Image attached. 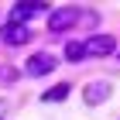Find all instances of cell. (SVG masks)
I'll return each mask as SVG.
<instances>
[{"label":"cell","instance_id":"obj_1","mask_svg":"<svg viewBox=\"0 0 120 120\" xmlns=\"http://www.w3.org/2000/svg\"><path fill=\"white\" fill-rule=\"evenodd\" d=\"M82 21L93 24L96 14L86 10V7H58V10L48 14V31H69V28H75V24H82Z\"/></svg>","mask_w":120,"mask_h":120},{"label":"cell","instance_id":"obj_2","mask_svg":"<svg viewBox=\"0 0 120 120\" xmlns=\"http://www.w3.org/2000/svg\"><path fill=\"white\" fill-rule=\"evenodd\" d=\"M41 10H48V4L45 0H28V4H14L10 7V24H24L28 17H34V14H41Z\"/></svg>","mask_w":120,"mask_h":120},{"label":"cell","instance_id":"obj_3","mask_svg":"<svg viewBox=\"0 0 120 120\" xmlns=\"http://www.w3.org/2000/svg\"><path fill=\"white\" fill-rule=\"evenodd\" d=\"M82 48H86V58H100V55H113V48H117V38H110V34H96V38H89V41H82Z\"/></svg>","mask_w":120,"mask_h":120},{"label":"cell","instance_id":"obj_4","mask_svg":"<svg viewBox=\"0 0 120 120\" xmlns=\"http://www.w3.org/2000/svg\"><path fill=\"white\" fill-rule=\"evenodd\" d=\"M0 41L4 45H28L31 41V31H28V24H4L0 28Z\"/></svg>","mask_w":120,"mask_h":120},{"label":"cell","instance_id":"obj_5","mask_svg":"<svg viewBox=\"0 0 120 120\" xmlns=\"http://www.w3.org/2000/svg\"><path fill=\"white\" fill-rule=\"evenodd\" d=\"M52 69H55V55H45V52H34L24 62V72L28 75H48Z\"/></svg>","mask_w":120,"mask_h":120},{"label":"cell","instance_id":"obj_6","mask_svg":"<svg viewBox=\"0 0 120 120\" xmlns=\"http://www.w3.org/2000/svg\"><path fill=\"white\" fill-rule=\"evenodd\" d=\"M110 93H113V86L110 82H86V89H82V100L89 103V106H100V103H106L110 100Z\"/></svg>","mask_w":120,"mask_h":120},{"label":"cell","instance_id":"obj_7","mask_svg":"<svg viewBox=\"0 0 120 120\" xmlns=\"http://www.w3.org/2000/svg\"><path fill=\"white\" fill-rule=\"evenodd\" d=\"M69 89H72L69 82H55L52 89H45V93H41V103H62L65 96H69Z\"/></svg>","mask_w":120,"mask_h":120},{"label":"cell","instance_id":"obj_8","mask_svg":"<svg viewBox=\"0 0 120 120\" xmlns=\"http://www.w3.org/2000/svg\"><path fill=\"white\" fill-rule=\"evenodd\" d=\"M65 58H69V62H82V58H86L82 41H69V45H65Z\"/></svg>","mask_w":120,"mask_h":120},{"label":"cell","instance_id":"obj_9","mask_svg":"<svg viewBox=\"0 0 120 120\" xmlns=\"http://www.w3.org/2000/svg\"><path fill=\"white\" fill-rule=\"evenodd\" d=\"M7 117V100H0V120Z\"/></svg>","mask_w":120,"mask_h":120}]
</instances>
